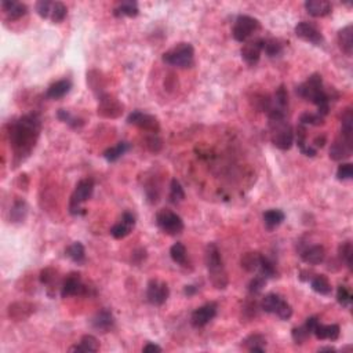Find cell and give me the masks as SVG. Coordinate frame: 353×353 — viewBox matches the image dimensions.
Wrapping results in <instances>:
<instances>
[{
  "label": "cell",
  "mask_w": 353,
  "mask_h": 353,
  "mask_svg": "<svg viewBox=\"0 0 353 353\" xmlns=\"http://www.w3.org/2000/svg\"><path fill=\"white\" fill-rule=\"evenodd\" d=\"M42 120L37 113H29L10 124V145L13 148L15 162H24L35 148L39 138Z\"/></svg>",
  "instance_id": "obj_1"
},
{
  "label": "cell",
  "mask_w": 353,
  "mask_h": 353,
  "mask_svg": "<svg viewBox=\"0 0 353 353\" xmlns=\"http://www.w3.org/2000/svg\"><path fill=\"white\" fill-rule=\"evenodd\" d=\"M296 93L301 98H304L306 101H310L312 104L318 106V113L323 117H326L330 112V98L328 94L323 88L322 76L318 73H313L308 77L305 83L300 84L297 87Z\"/></svg>",
  "instance_id": "obj_2"
},
{
  "label": "cell",
  "mask_w": 353,
  "mask_h": 353,
  "mask_svg": "<svg viewBox=\"0 0 353 353\" xmlns=\"http://www.w3.org/2000/svg\"><path fill=\"white\" fill-rule=\"evenodd\" d=\"M206 265H207L208 278L215 288L224 290L228 286V274H226L224 261L217 244L210 243L206 250Z\"/></svg>",
  "instance_id": "obj_3"
},
{
  "label": "cell",
  "mask_w": 353,
  "mask_h": 353,
  "mask_svg": "<svg viewBox=\"0 0 353 353\" xmlns=\"http://www.w3.org/2000/svg\"><path fill=\"white\" fill-rule=\"evenodd\" d=\"M194 50L189 43H180L163 54V61L176 68H189L193 64Z\"/></svg>",
  "instance_id": "obj_4"
},
{
  "label": "cell",
  "mask_w": 353,
  "mask_h": 353,
  "mask_svg": "<svg viewBox=\"0 0 353 353\" xmlns=\"http://www.w3.org/2000/svg\"><path fill=\"white\" fill-rule=\"evenodd\" d=\"M94 192V181L91 178H86L76 185V189L73 194L71 196V202H69V212L72 215H79L82 214V203L91 198Z\"/></svg>",
  "instance_id": "obj_5"
},
{
  "label": "cell",
  "mask_w": 353,
  "mask_h": 353,
  "mask_svg": "<svg viewBox=\"0 0 353 353\" xmlns=\"http://www.w3.org/2000/svg\"><path fill=\"white\" fill-rule=\"evenodd\" d=\"M156 224L164 233L170 234V236H175L180 234L184 230V221L180 215H176L175 212L171 210L163 208L158 212L156 215Z\"/></svg>",
  "instance_id": "obj_6"
},
{
  "label": "cell",
  "mask_w": 353,
  "mask_h": 353,
  "mask_svg": "<svg viewBox=\"0 0 353 353\" xmlns=\"http://www.w3.org/2000/svg\"><path fill=\"white\" fill-rule=\"evenodd\" d=\"M258 29H260V22L257 21L256 18L248 17V15H239L238 19L234 21L232 36L234 40L243 43Z\"/></svg>",
  "instance_id": "obj_7"
},
{
  "label": "cell",
  "mask_w": 353,
  "mask_h": 353,
  "mask_svg": "<svg viewBox=\"0 0 353 353\" xmlns=\"http://www.w3.org/2000/svg\"><path fill=\"white\" fill-rule=\"evenodd\" d=\"M127 122L128 124L137 126L141 130L150 132V134H158L160 130L159 122H158V119L154 116L142 113L140 110H134L132 113H130Z\"/></svg>",
  "instance_id": "obj_8"
},
{
  "label": "cell",
  "mask_w": 353,
  "mask_h": 353,
  "mask_svg": "<svg viewBox=\"0 0 353 353\" xmlns=\"http://www.w3.org/2000/svg\"><path fill=\"white\" fill-rule=\"evenodd\" d=\"M170 296V290L166 283L159 282V280H150L148 283V288H146V300L149 301L152 305L160 306L167 301Z\"/></svg>",
  "instance_id": "obj_9"
},
{
  "label": "cell",
  "mask_w": 353,
  "mask_h": 353,
  "mask_svg": "<svg viewBox=\"0 0 353 353\" xmlns=\"http://www.w3.org/2000/svg\"><path fill=\"white\" fill-rule=\"evenodd\" d=\"M122 113H123V105L116 98L110 97L108 94L100 97L98 115L104 116V117L115 119V117H119Z\"/></svg>",
  "instance_id": "obj_10"
},
{
  "label": "cell",
  "mask_w": 353,
  "mask_h": 353,
  "mask_svg": "<svg viewBox=\"0 0 353 353\" xmlns=\"http://www.w3.org/2000/svg\"><path fill=\"white\" fill-rule=\"evenodd\" d=\"M217 309H218V306H217L215 302H210V304H206L196 309L192 313V318H190V322H192L193 327L200 328V327H204L206 324H208L212 319L215 318Z\"/></svg>",
  "instance_id": "obj_11"
},
{
  "label": "cell",
  "mask_w": 353,
  "mask_h": 353,
  "mask_svg": "<svg viewBox=\"0 0 353 353\" xmlns=\"http://www.w3.org/2000/svg\"><path fill=\"white\" fill-rule=\"evenodd\" d=\"M88 294V287H86L80 280V276L77 273H71L68 278L65 279V282L61 287V297L66 298V297L72 296H84Z\"/></svg>",
  "instance_id": "obj_12"
},
{
  "label": "cell",
  "mask_w": 353,
  "mask_h": 353,
  "mask_svg": "<svg viewBox=\"0 0 353 353\" xmlns=\"http://www.w3.org/2000/svg\"><path fill=\"white\" fill-rule=\"evenodd\" d=\"M296 35L300 37V39L305 40V42H309L312 44H322L324 42V37L320 33L318 28L315 27L313 24L310 22H300L296 27Z\"/></svg>",
  "instance_id": "obj_13"
},
{
  "label": "cell",
  "mask_w": 353,
  "mask_h": 353,
  "mask_svg": "<svg viewBox=\"0 0 353 353\" xmlns=\"http://www.w3.org/2000/svg\"><path fill=\"white\" fill-rule=\"evenodd\" d=\"M264 40L265 39H256L248 42L242 47L240 54L244 61L247 62L248 65H256L257 62L260 61L261 53L264 49Z\"/></svg>",
  "instance_id": "obj_14"
},
{
  "label": "cell",
  "mask_w": 353,
  "mask_h": 353,
  "mask_svg": "<svg viewBox=\"0 0 353 353\" xmlns=\"http://www.w3.org/2000/svg\"><path fill=\"white\" fill-rule=\"evenodd\" d=\"M353 150V141L345 138L344 135H341L340 138H337L334 144L331 145L330 149V158L336 162H341V160L348 159L349 156L352 154Z\"/></svg>",
  "instance_id": "obj_15"
},
{
  "label": "cell",
  "mask_w": 353,
  "mask_h": 353,
  "mask_svg": "<svg viewBox=\"0 0 353 353\" xmlns=\"http://www.w3.org/2000/svg\"><path fill=\"white\" fill-rule=\"evenodd\" d=\"M134 225H135V217L132 212L126 211L122 215V221L110 228V234L115 239H124L130 234Z\"/></svg>",
  "instance_id": "obj_16"
},
{
  "label": "cell",
  "mask_w": 353,
  "mask_h": 353,
  "mask_svg": "<svg viewBox=\"0 0 353 353\" xmlns=\"http://www.w3.org/2000/svg\"><path fill=\"white\" fill-rule=\"evenodd\" d=\"M91 326L97 331L101 332H108L112 330V327L115 326V319L113 315L110 313L108 309H102L101 312H98L93 319H91Z\"/></svg>",
  "instance_id": "obj_17"
},
{
  "label": "cell",
  "mask_w": 353,
  "mask_h": 353,
  "mask_svg": "<svg viewBox=\"0 0 353 353\" xmlns=\"http://www.w3.org/2000/svg\"><path fill=\"white\" fill-rule=\"evenodd\" d=\"M301 258L309 265H319L326 258V250L320 244H315V246L305 248L304 251L301 252Z\"/></svg>",
  "instance_id": "obj_18"
},
{
  "label": "cell",
  "mask_w": 353,
  "mask_h": 353,
  "mask_svg": "<svg viewBox=\"0 0 353 353\" xmlns=\"http://www.w3.org/2000/svg\"><path fill=\"white\" fill-rule=\"evenodd\" d=\"M72 82L69 79H62L58 80L55 83H53L47 88L46 91V97L49 100H60V98L65 97L66 94L71 91Z\"/></svg>",
  "instance_id": "obj_19"
},
{
  "label": "cell",
  "mask_w": 353,
  "mask_h": 353,
  "mask_svg": "<svg viewBox=\"0 0 353 353\" xmlns=\"http://www.w3.org/2000/svg\"><path fill=\"white\" fill-rule=\"evenodd\" d=\"M305 9L312 17H326L331 13V5L326 0H308L305 2Z\"/></svg>",
  "instance_id": "obj_20"
},
{
  "label": "cell",
  "mask_w": 353,
  "mask_h": 353,
  "mask_svg": "<svg viewBox=\"0 0 353 353\" xmlns=\"http://www.w3.org/2000/svg\"><path fill=\"white\" fill-rule=\"evenodd\" d=\"M2 7L7 14V18L11 19V21H15V19H19L21 17H24L25 14L28 13V7L22 3H18V2H13V0H3L2 2Z\"/></svg>",
  "instance_id": "obj_21"
},
{
  "label": "cell",
  "mask_w": 353,
  "mask_h": 353,
  "mask_svg": "<svg viewBox=\"0 0 353 353\" xmlns=\"http://www.w3.org/2000/svg\"><path fill=\"white\" fill-rule=\"evenodd\" d=\"M338 44L340 49L344 51L346 55H352L353 53V27L346 25L338 32Z\"/></svg>",
  "instance_id": "obj_22"
},
{
  "label": "cell",
  "mask_w": 353,
  "mask_h": 353,
  "mask_svg": "<svg viewBox=\"0 0 353 353\" xmlns=\"http://www.w3.org/2000/svg\"><path fill=\"white\" fill-rule=\"evenodd\" d=\"M341 328L338 324H330V326H323L319 323L316 328L313 330L315 337L318 340H330V341H336L338 340L340 337Z\"/></svg>",
  "instance_id": "obj_23"
},
{
  "label": "cell",
  "mask_w": 353,
  "mask_h": 353,
  "mask_svg": "<svg viewBox=\"0 0 353 353\" xmlns=\"http://www.w3.org/2000/svg\"><path fill=\"white\" fill-rule=\"evenodd\" d=\"M100 349V342L94 336H84L80 340L79 345H75L69 349V352H97Z\"/></svg>",
  "instance_id": "obj_24"
},
{
  "label": "cell",
  "mask_w": 353,
  "mask_h": 353,
  "mask_svg": "<svg viewBox=\"0 0 353 353\" xmlns=\"http://www.w3.org/2000/svg\"><path fill=\"white\" fill-rule=\"evenodd\" d=\"M309 282H310L312 290L320 296H328L331 292V284L324 274H315Z\"/></svg>",
  "instance_id": "obj_25"
},
{
  "label": "cell",
  "mask_w": 353,
  "mask_h": 353,
  "mask_svg": "<svg viewBox=\"0 0 353 353\" xmlns=\"http://www.w3.org/2000/svg\"><path fill=\"white\" fill-rule=\"evenodd\" d=\"M283 301L284 300L279 294L270 292L268 296H265L264 300L261 301V309L266 313H276Z\"/></svg>",
  "instance_id": "obj_26"
},
{
  "label": "cell",
  "mask_w": 353,
  "mask_h": 353,
  "mask_svg": "<svg viewBox=\"0 0 353 353\" xmlns=\"http://www.w3.org/2000/svg\"><path fill=\"white\" fill-rule=\"evenodd\" d=\"M243 345L250 350V352H265V346H266V340L264 336L261 334H252V336L247 337L246 340L243 341Z\"/></svg>",
  "instance_id": "obj_27"
},
{
  "label": "cell",
  "mask_w": 353,
  "mask_h": 353,
  "mask_svg": "<svg viewBox=\"0 0 353 353\" xmlns=\"http://www.w3.org/2000/svg\"><path fill=\"white\" fill-rule=\"evenodd\" d=\"M286 215L282 210H276V208H272V210H268L265 211L264 214V222L265 226L268 229H274L276 226H279L284 221Z\"/></svg>",
  "instance_id": "obj_28"
},
{
  "label": "cell",
  "mask_w": 353,
  "mask_h": 353,
  "mask_svg": "<svg viewBox=\"0 0 353 353\" xmlns=\"http://www.w3.org/2000/svg\"><path fill=\"white\" fill-rule=\"evenodd\" d=\"M28 214V206L22 199H17L14 202L13 207L10 210V220L13 222H22L27 218Z\"/></svg>",
  "instance_id": "obj_29"
},
{
  "label": "cell",
  "mask_w": 353,
  "mask_h": 353,
  "mask_svg": "<svg viewBox=\"0 0 353 353\" xmlns=\"http://www.w3.org/2000/svg\"><path fill=\"white\" fill-rule=\"evenodd\" d=\"M130 149V145H128V142H119V144H116L115 146H112V148H108V149L104 152V158H105L108 162H116V160H119L122 156H123L127 150Z\"/></svg>",
  "instance_id": "obj_30"
},
{
  "label": "cell",
  "mask_w": 353,
  "mask_h": 353,
  "mask_svg": "<svg viewBox=\"0 0 353 353\" xmlns=\"http://www.w3.org/2000/svg\"><path fill=\"white\" fill-rule=\"evenodd\" d=\"M138 13H140V9L135 2H123L113 10L115 17H135Z\"/></svg>",
  "instance_id": "obj_31"
},
{
  "label": "cell",
  "mask_w": 353,
  "mask_h": 353,
  "mask_svg": "<svg viewBox=\"0 0 353 353\" xmlns=\"http://www.w3.org/2000/svg\"><path fill=\"white\" fill-rule=\"evenodd\" d=\"M260 252H246L240 260L242 268L247 272H254L260 268V261H261Z\"/></svg>",
  "instance_id": "obj_32"
},
{
  "label": "cell",
  "mask_w": 353,
  "mask_h": 353,
  "mask_svg": "<svg viewBox=\"0 0 353 353\" xmlns=\"http://www.w3.org/2000/svg\"><path fill=\"white\" fill-rule=\"evenodd\" d=\"M341 123H342V132L341 135L353 141V113L350 108H346L341 116Z\"/></svg>",
  "instance_id": "obj_33"
},
{
  "label": "cell",
  "mask_w": 353,
  "mask_h": 353,
  "mask_svg": "<svg viewBox=\"0 0 353 353\" xmlns=\"http://www.w3.org/2000/svg\"><path fill=\"white\" fill-rule=\"evenodd\" d=\"M272 106L276 108V109H280L283 112H286L287 106H288V94H287V88L284 86H279V88L276 90L273 97V102H272Z\"/></svg>",
  "instance_id": "obj_34"
},
{
  "label": "cell",
  "mask_w": 353,
  "mask_h": 353,
  "mask_svg": "<svg viewBox=\"0 0 353 353\" xmlns=\"http://www.w3.org/2000/svg\"><path fill=\"white\" fill-rule=\"evenodd\" d=\"M66 257H69L73 262L76 264H80L83 262L84 258H86V251H84L83 244L79 242H75L73 244H71L69 247L66 248Z\"/></svg>",
  "instance_id": "obj_35"
},
{
  "label": "cell",
  "mask_w": 353,
  "mask_h": 353,
  "mask_svg": "<svg viewBox=\"0 0 353 353\" xmlns=\"http://www.w3.org/2000/svg\"><path fill=\"white\" fill-rule=\"evenodd\" d=\"M338 254H340L341 261L344 262L349 269L352 270V264H353V248H352V243L350 242H345L342 243L338 248Z\"/></svg>",
  "instance_id": "obj_36"
},
{
  "label": "cell",
  "mask_w": 353,
  "mask_h": 353,
  "mask_svg": "<svg viewBox=\"0 0 353 353\" xmlns=\"http://www.w3.org/2000/svg\"><path fill=\"white\" fill-rule=\"evenodd\" d=\"M170 257L171 260L178 265L186 264V248L182 243H175L171 248H170Z\"/></svg>",
  "instance_id": "obj_37"
},
{
  "label": "cell",
  "mask_w": 353,
  "mask_h": 353,
  "mask_svg": "<svg viewBox=\"0 0 353 353\" xmlns=\"http://www.w3.org/2000/svg\"><path fill=\"white\" fill-rule=\"evenodd\" d=\"M262 51H265L268 57H278L282 54L283 44L276 39H265Z\"/></svg>",
  "instance_id": "obj_38"
},
{
  "label": "cell",
  "mask_w": 353,
  "mask_h": 353,
  "mask_svg": "<svg viewBox=\"0 0 353 353\" xmlns=\"http://www.w3.org/2000/svg\"><path fill=\"white\" fill-rule=\"evenodd\" d=\"M66 14H68L66 6L61 2H54L53 7H51V14H50V19L53 21V24H60V22L64 21Z\"/></svg>",
  "instance_id": "obj_39"
},
{
  "label": "cell",
  "mask_w": 353,
  "mask_h": 353,
  "mask_svg": "<svg viewBox=\"0 0 353 353\" xmlns=\"http://www.w3.org/2000/svg\"><path fill=\"white\" fill-rule=\"evenodd\" d=\"M258 269L261 270V273L264 278H276V274H278V272H276V266H274V264L272 262V261L269 260V258H266V257H261V261H260V268Z\"/></svg>",
  "instance_id": "obj_40"
},
{
  "label": "cell",
  "mask_w": 353,
  "mask_h": 353,
  "mask_svg": "<svg viewBox=\"0 0 353 353\" xmlns=\"http://www.w3.org/2000/svg\"><path fill=\"white\" fill-rule=\"evenodd\" d=\"M185 199V192L182 189L180 181H176L175 178L171 181L170 185V202L171 203H180Z\"/></svg>",
  "instance_id": "obj_41"
},
{
  "label": "cell",
  "mask_w": 353,
  "mask_h": 353,
  "mask_svg": "<svg viewBox=\"0 0 353 353\" xmlns=\"http://www.w3.org/2000/svg\"><path fill=\"white\" fill-rule=\"evenodd\" d=\"M300 124L302 126H323L324 124V117L319 113H310V112H305L300 117Z\"/></svg>",
  "instance_id": "obj_42"
},
{
  "label": "cell",
  "mask_w": 353,
  "mask_h": 353,
  "mask_svg": "<svg viewBox=\"0 0 353 353\" xmlns=\"http://www.w3.org/2000/svg\"><path fill=\"white\" fill-rule=\"evenodd\" d=\"M57 116H58V119L61 120V122H64V123H66V124H69L71 127H73V128H77V127H80V126H83V120H80V119H76L75 116H72L68 110H65V109H60L58 110V113H57Z\"/></svg>",
  "instance_id": "obj_43"
},
{
  "label": "cell",
  "mask_w": 353,
  "mask_h": 353,
  "mask_svg": "<svg viewBox=\"0 0 353 353\" xmlns=\"http://www.w3.org/2000/svg\"><path fill=\"white\" fill-rule=\"evenodd\" d=\"M291 337H292V340H294V342H296L297 345H301V344H304L305 341L308 340L309 337H310V331H309L304 324V326L292 328Z\"/></svg>",
  "instance_id": "obj_44"
},
{
  "label": "cell",
  "mask_w": 353,
  "mask_h": 353,
  "mask_svg": "<svg viewBox=\"0 0 353 353\" xmlns=\"http://www.w3.org/2000/svg\"><path fill=\"white\" fill-rule=\"evenodd\" d=\"M337 301H338V304L345 306V308H349L350 304H352V294H350V291L345 286L338 287V290H337Z\"/></svg>",
  "instance_id": "obj_45"
},
{
  "label": "cell",
  "mask_w": 353,
  "mask_h": 353,
  "mask_svg": "<svg viewBox=\"0 0 353 353\" xmlns=\"http://www.w3.org/2000/svg\"><path fill=\"white\" fill-rule=\"evenodd\" d=\"M265 284H266V278H264L262 274H258V276H256V278L252 279L251 282H250V284H248V291H250V294H252V296H257V294H260V292L262 291V288L265 287Z\"/></svg>",
  "instance_id": "obj_46"
},
{
  "label": "cell",
  "mask_w": 353,
  "mask_h": 353,
  "mask_svg": "<svg viewBox=\"0 0 353 353\" xmlns=\"http://www.w3.org/2000/svg\"><path fill=\"white\" fill-rule=\"evenodd\" d=\"M51 7H53V2H49V0H40L36 3V11L42 18H50Z\"/></svg>",
  "instance_id": "obj_47"
},
{
  "label": "cell",
  "mask_w": 353,
  "mask_h": 353,
  "mask_svg": "<svg viewBox=\"0 0 353 353\" xmlns=\"http://www.w3.org/2000/svg\"><path fill=\"white\" fill-rule=\"evenodd\" d=\"M353 176V166L350 163H344L341 164L338 170H337V178L340 181H346V180H350Z\"/></svg>",
  "instance_id": "obj_48"
},
{
  "label": "cell",
  "mask_w": 353,
  "mask_h": 353,
  "mask_svg": "<svg viewBox=\"0 0 353 353\" xmlns=\"http://www.w3.org/2000/svg\"><path fill=\"white\" fill-rule=\"evenodd\" d=\"M274 315H278V318H280L282 320H288V319L292 316V308L291 305L288 304L287 301H283L282 305L279 306L278 312Z\"/></svg>",
  "instance_id": "obj_49"
},
{
  "label": "cell",
  "mask_w": 353,
  "mask_h": 353,
  "mask_svg": "<svg viewBox=\"0 0 353 353\" xmlns=\"http://www.w3.org/2000/svg\"><path fill=\"white\" fill-rule=\"evenodd\" d=\"M145 142L148 149L152 150V152H159L160 148H162V140L158 137V134H150L149 137H146Z\"/></svg>",
  "instance_id": "obj_50"
},
{
  "label": "cell",
  "mask_w": 353,
  "mask_h": 353,
  "mask_svg": "<svg viewBox=\"0 0 353 353\" xmlns=\"http://www.w3.org/2000/svg\"><path fill=\"white\" fill-rule=\"evenodd\" d=\"M55 279V272L51 268H46L40 272V283L42 284H51Z\"/></svg>",
  "instance_id": "obj_51"
},
{
  "label": "cell",
  "mask_w": 353,
  "mask_h": 353,
  "mask_svg": "<svg viewBox=\"0 0 353 353\" xmlns=\"http://www.w3.org/2000/svg\"><path fill=\"white\" fill-rule=\"evenodd\" d=\"M319 323H320V320H319L318 316H312V318L306 319L305 327H306V328L310 331V334H313V330L316 328V326H318Z\"/></svg>",
  "instance_id": "obj_52"
},
{
  "label": "cell",
  "mask_w": 353,
  "mask_h": 353,
  "mask_svg": "<svg viewBox=\"0 0 353 353\" xmlns=\"http://www.w3.org/2000/svg\"><path fill=\"white\" fill-rule=\"evenodd\" d=\"M142 352H145V353H150V352H162V348H160L159 345L152 344V342H149V344H146L145 346L142 348Z\"/></svg>",
  "instance_id": "obj_53"
},
{
  "label": "cell",
  "mask_w": 353,
  "mask_h": 353,
  "mask_svg": "<svg viewBox=\"0 0 353 353\" xmlns=\"http://www.w3.org/2000/svg\"><path fill=\"white\" fill-rule=\"evenodd\" d=\"M300 150L305 154V156H309V158H313V156H316V149H315L313 146H309V144Z\"/></svg>",
  "instance_id": "obj_54"
},
{
  "label": "cell",
  "mask_w": 353,
  "mask_h": 353,
  "mask_svg": "<svg viewBox=\"0 0 353 353\" xmlns=\"http://www.w3.org/2000/svg\"><path fill=\"white\" fill-rule=\"evenodd\" d=\"M326 141H327L326 135H318V137L313 140L315 149H316V148H323V146H324V144H326Z\"/></svg>",
  "instance_id": "obj_55"
},
{
  "label": "cell",
  "mask_w": 353,
  "mask_h": 353,
  "mask_svg": "<svg viewBox=\"0 0 353 353\" xmlns=\"http://www.w3.org/2000/svg\"><path fill=\"white\" fill-rule=\"evenodd\" d=\"M184 292H185V296H188V297L194 296V294L198 292V287L185 286V288H184Z\"/></svg>",
  "instance_id": "obj_56"
},
{
  "label": "cell",
  "mask_w": 353,
  "mask_h": 353,
  "mask_svg": "<svg viewBox=\"0 0 353 353\" xmlns=\"http://www.w3.org/2000/svg\"><path fill=\"white\" fill-rule=\"evenodd\" d=\"M319 352H336V348H332V346H324V348L319 349Z\"/></svg>",
  "instance_id": "obj_57"
}]
</instances>
